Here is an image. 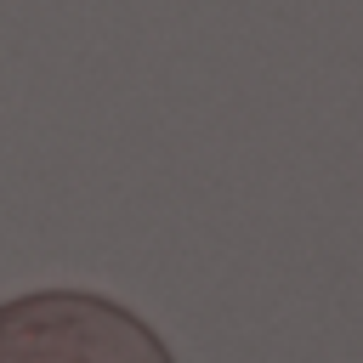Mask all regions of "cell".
Segmentation results:
<instances>
[{
    "label": "cell",
    "mask_w": 363,
    "mask_h": 363,
    "mask_svg": "<svg viewBox=\"0 0 363 363\" xmlns=\"http://www.w3.org/2000/svg\"><path fill=\"white\" fill-rule=\"evenodd\" d=\"M0 363H176L130 306L91 289H34L0 301Z\"/></svg>",
    "instance_id": "6da1fadb"
}]
</instances>
